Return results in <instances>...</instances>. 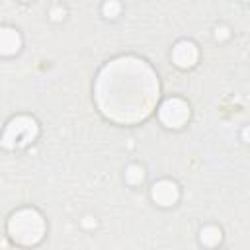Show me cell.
Masks as SVG:
<instances>
[{"mask_svg":"<svg viewBox=\"0 0 250 250\" xmlns=\"http://www.w3.org/2000/svg\"><path fill=\"white\" fill-rule=\"evenodd\" d=\"M158 96V82L152 70L139 59H117L109 62L96 84L100 109L113 121L133 123L145 119Z\"/></svg>","mask_w":250,"mask_h":250,"instance_id":"cell-1","label":"cell"},{"mask_svg":"<svg viewBox=\"0 0 250 250\" xmlns=\"http://www.w3.org/2000/svg\"><path fill=\"white\" fill-rule=\"evenodd\" d=\"M8 232L18 244H37L45 234V219L35 209H20L10 217Z\"/></svg>","mask_w":250,"mask_h":250,"instance_id":"cell-2","label":"cell"},{"mask_svg":"<svg viewBox=\"0 0 250 250\" xmlns=\"http://www.w3.org/2000/svg\"><path fill=\"white\" fill-rule=\"evenodd\" d=\"M39 133V127H37V121L29 115H20V117H14L6 129H4V135H2V145L6 148H16V146H25L29 145Z\"/></svg>","mask_w":250,"mask_h":250,"instance_id":"cell-3","label":"cell"},{"mask_svg":"<svg viewBox=\"0 0 250 250\" xmlns=\"http://www.w3.org/2000/svg\"><path fill=\"white\" fill-rule=\"evenodd\" d=\"M158 117L166 127H182L189 117V107L180 98H168L158 109Z\"/></svg>","mask_w":250,"mask_h":250,"instance_id":"cell-4","label":"cell"},{"mask_svg":"<svg viewBox=\"0 0 250 250\" xmlns=\"http://www.w3.org/2000/svg\"><path fill=\"white\" fill-rule=\"evenodd\" d=\"M150 195H152V199H154L158 205L170 207V205H174V203L178 201L180 189H178V186H176L172 180H160V182H156V184L152 186Z\"/></svg>","mask_w":250,"mask_h":250,"instance_id":"cell-5","label":"cell"},{"mask_svg":"<svg viewBox=\"0 0 250 250\" xmlns=\"http://www.w3.org/2000/svg\"><path fill=\"white\" fill-rule=\"evenodd\" d=\"M197 57H199V53H197L195 43H191V41H188V39L178 41L176 47H174V51H172V59H174V62H176L180 68H189V66H193V64L197 62Z\"/></svg>","mask_w":250,"mask_h":250,"instance_id":"cell-6","label":"cell"},{"mask_svg":"<svg viewBox=\"0 0 250 250\" xmlns=\"http://www.w3.org/2000/svg\"><path fill=\"white\" fill-rule=\"evenodd\" d=\"M21 47V37L14 27H0V55H14Z\"/></svg>","mask_w":250,"mask_h":250,"instance_id":"cell-7","label":"cell"},{"mask_svg":"<svg viewBox=\"0 0 250 250\" xmlns=\"http://www.w3.org/2000/svg\"><path fill=\"white\" fill-rule=\"evenodd\" d=\"M199 238H201V242H203L205 246H215V244H219V242H221V238H223V232H221V229H219V227H213V225H209V227L201 229V234H199Z\"/></svg>","mask_w":250,"mask_h":250,"instance_id":"cell-8","label":"cell"},{"mask_svg":"<svg viewBox=\"0 0 250 250\" xmlns=\"http://www.w3.org/2000/svg\"><path fill=\"white\" fill-rule=\"evenodd\" d=\"M125 180H127L129 184H133V186L141 184V182L145 180V170H143V166H139V164H131V166L125 170Z\"/></svg>","mask_w":250,"mask_h":250,"instance_id":"cell-9","label":"cell"},{"mask_svg":"<svg viewBox=\"0 0 250 250\" xmlns=\"http://www.w3.org/2000/svg\"><path fill=\"white\" fill-rule=\"evenodd\" d=\"M119 10H121V4L119 2H105L104 6H102V12H104V16H107V18H115V16H119Z\"/></svg>","mask_w":250,"mask_h":250,"instance_id":"cell-10","label":"cell"},{"mask_svg":"<svg viewBox=\"0 0 250 250\" xmlns=\"http://www.w3.org/2000/svg\"><path fill=\"white\" fill-rule=\"evenodd\" d=\"M51 16H53V20H62L64 18V10L62 8H53L51 10Z\"/></svg>","mask_w":250,"mask_h":250,"instance_id":"cell-11","label":"cell"},{"mask_svg":"<svg viewBox=\"0 0 250 250\" xmlns=\"http://www.w3.org/2000/svg\"><path fill=\"white\" fill-rule=\"evenodd\" d=\"M215 37H217V39H227V37H229V29H227V27H217Z\"/></svg>","mask_w":250,"mask_h":250,"instance_id":"cell-12","label":"cell"},{"mask_svg":"<svg viewBox=\"0 0 250 250\" xmlns=\"http://www.w3.org/2000/svg\"><path fill=\"white\" fill-rule=\"evenodd\" d=\"M82 223H84V227H94V225H96V221H94L92 217H84Z\"/></svg>","mask_w":250,"mask_h":250,"instance_id":"cell-13","label":"cell"}]
</instances>
